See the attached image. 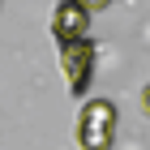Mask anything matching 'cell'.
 <instances>
[{
  "mask_svg": "<svg viewBox=\"0 0 150 150\" xmlns=\"http://www.w3.org/2000/svg\"><path fill=\"white\" fill-rule=\"evenodd\" d=\"M116 133V107L107 99H90L81 107V125H77V142L81 150H107Z\"/></svg>",
  "mask_w": 150,
  "mask_h": 150,
  "instance_id": "cell-1",
  "label": "cell"
},
{
  "mask_svg": "<svg viewBox=\"0 0 150 150\" xmlns=\"http://www.w3.org/2000/svg\"><path fill=\"white\" fill-rule=\"evenodd\" d=\"M146 112H150V90H146Z\"/></svg>",
  "mask_w": 150,
  "mask_h": 150,
  "instance_id": "cell-5",
  "label": "cell"
},
{
  "mask_svg": "<svg viewBox=\"0 0 150 150\" xmlns=\"http://www.w3.org/2000/svg\"><path fill=\"white\" fill-rule=\"evenodd\" d=\"M52 30H56L60 43H77V39L90 35V13L81 9L77 0H60V4H56V22H52Z\"/></svg>",
  "mask_w": 150,
  "mask_h": 150,
  "instance_id": "cell-2",
  "label": "cell"
},
{
  "mask_svg": "<svg viewBox=\"0 0 150 150\" xmlns=\"http://www.w3.org/2000/svg\"><path fill=\"white\" fill-rule=\"evenodd\" d=\"M77 4H81V9H86V13H90V9H103L107 0H77Z\"/></svg>",
  "mask_w": 150,
  "mask_h": 150,
  "instance_id": "cell-4",
  "label": "cell"
},
{
  "mask_svg": "<svg viewBox=\"0 0 150 150\" xmlns=\"http://www.w3.org/2000/svg\"><path fill=\"white\" fill-rule=\"evenodd\" d=\"M60 64H64V73H69V86L73 90H86V81H90V69H94V52L86 47V39H77V43H64V52H60Z\"/></svg>",
  "mask_w": 150,
  "mask_h": 150,
  "instance_id": "cell-3",
  "label": "cell"
}]
</instances>
